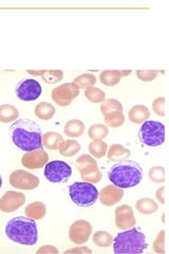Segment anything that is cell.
I'll list each match as a JSON object with an SVG mask.
<instances>
[{
  "mask_svg": "<svg viewBox=\"0 0 169 254\" xmlns=\"http://www.w3.org/2000/svg\"><path fill=\"white\" fill-rule=\"evenodd\" d=\"M11 138L16 147L23 152L43 148V133L38 123L29 119H18L11 125Z\"/></svg>",
  "mask_w": 169,
  "mask_h": 254,
  "instance_id": "1",
  "label": "cell"
},
{
  "mask_svg": "<svg viewBox=\"0 0 169 254\" xmlns=\"http://www.w3.org/2000/svg\"><path fill=\"white\" fill-rule=\"evenodd\" d=\"M4 232L10 241L22 246H35L38 242V229L34 219L17 216L6 222Z\"/></svg>",
  "mask_w": 169,
  "mask_h": 254,
  "instance_id": "2",
  "label": "cell"
},
{
  "mask_svg": "<svg viewBox=\"0 0 169 254\" xmlns=\"http://www.w3.org/2000/svg\"><path fill=\"white\" fill-rule=\"evenodd\" d=\"M108 178L112 185L120 189H131L141 184L142 166L133 160H123L111 166Z\"/></svg>",
  "mask_w": 169,
  "mask_h": 254,
  "instance_id": "3",
  "label": "cell"
},
{
  "mask_svg": "<svg viewBox=\"0 0 169 254\" xmlns=\"http://www.w3.org/2000/svg\"><path fill=\"white\" fill-rule=\"evenodd\" d=\"M112 246H113V251L116 254L143 253L144 250L147 249L148 244L145 234L133 227L119 232L116 237L113 238Z\"/></svg>",
  "mask_w": 169,
  "mask_h": 254,
  "instance_id": "4",
  "label": "cell"
},
{
  "mask_svg": "<svg viewBox=\"0 0 169 254\" xmlns=\"http://www.w3.org/2000/svg\"><path fill=\"white\" fill-rule=\"evenodd\" d=\"M71 200L80 208H89L99 199V190L89 182H74L69 188Z\"/></svg>",
  "mask_w": 169,
  "mask_h": 254,
  "instance_id": "5",
  "label": "cell"
},
{
  "mask_svg": "<svg viewBox=\"0 0 169 254\" xmlns=\"http://www.w3.org/2000/svg\"><path fill=\"white\" fill-rule=\"evenodd\" d=\"M138 137L146 146H161L165 142V125L159 121H145L139 130Z\"/></svg>",
  "mask_w": 169,
  "mask_h": 254,
  "instance_id": "6",
  "label": "cell"
},
{
  "mask_svg": "<svg viewBox=\"0 0 169 254\" xmlns=\"http://www.w3.org/2000/svg\"><path fill=\"white\" fill-rule=\"evenodd\" d=\"M76 168L80 174V177L85 182L96 185L102 180L103 175L99 169L98 162L91 155L79 156L75 161Z\"/></svg>",
  "mask_w": 169,
  "mask_h": 254,
  "instance_id": "7",
  "label": "cell"
},
{
  "mask_svg": "<svg viewBox=\"0 0 169 254\" xmlns=\"http://www.w3.org/2000/svg\"><path fill=\"white\" fill-rule=\"evenodd\" d=\"M45 177L52 184H61L69 180L72 175L71 165L61 160L49 161L45 165Z\"/></svg>",
  "mask_w": 169,
  "mask_h": 254,
  "instance_id": "8",
  "label": "cell"
},
{
  "mask_svg": "<svg viewBox=\"0 0 169 254\" xmlns=\"http://www.w3.org/2000/svg\"><path fill=\"white\" fill-rule=\"evenodd\" d=\"M79 95L78 86L74 83H65L61 84L52 90L51 97L55 104H57L60 107L69 106L72 101L76 99Z\"/></svg>",
  "mask_w": 169,
  "mask_h": 254,
  "instance_id": "9",
  "label": "cell"
},
{
  "mask_svg": "<svg viewBox=\"0 0 169 254\" xmlns=\"http://www.w3.org/2000/svg\"><path fill=\"white\" fill-rule=\"evenodd\" d=\"M16 95L23 102L36 101L43 93V87L34 78H26L20 81L16 87Z\"/></svg>",
  "mask_w": 169,
  "mask_h": 254,
  "instance_id": "10",
  "label": "cell"
},
{
  "mask_svg": "<svg viewBox=\"0 0 169 254\" xmlns=\"http://www.w3.org/2000/svg\"><path fill=\"white\" fill-rule=\"evenodd\" d=\"M9 181L13 188L23 190H35L39 186V178L36 175L25 170L14 171L10 175Z\"/></svg>",
  "mask_w": 169,
  "mask_h": 254,
  "instance_id": "11",
  "label": "cell"
},
{
  "mask_svg": "<svg viewBox=\"0 0 169 254\" xmlns=\"http://www.w3.org/2000/svg\"><path fill=\"white\" fill-rule=\"evenodd\" d=\"M92 235V226L85 219L75 220L69 228V238L75 245H85Z\"/></svg>",
  "mask_w": 169,
  "mask_h": 254,
  "instance_id": "12",
  "label": "cell"
},
{
  "mask_svg": "<svg viewBox=\"0 0 169 254\" xmlns=\"http://www.w3.org/2000/svg\"><path fill=\"white\" fill-rule=\"evenodd\" d=\"M26 203V195L16 190H7L0 198V211L3 213H13L20 209Z\"/></svg>",
  "mask_w": 169,
  "mask_h": 254,
  "instance_id": "13",
  "label": "cell"
},
{
  "mask_svg": "<svg viewBox=\"0 0 169 254\" xmlns=\"http://www.w3.org/2000/svg\"><path fill=\"white\" fill-rule=\"evenodd\" d=\"M49 162V155L43 148L27 152L21 158V164L28 170H39Z\"/></svg>",
  "mask_w": 169,
  "mask_h": 254,
  "instance_id": "14",
  "label": "cell"
},
{
  "mask_svg": "<svg viewBox=\"0 0 169 254\" xmlns=\"http://www.w3.org/2000/svg\"><path fill=\"white\" fill-rule=\"evenodd\" d=\"M115 226L120 230H128L135 227L136 219L133 209L128 204L118 205L114 211Z\"/></svg>",
  "mask_w": 169,
  "mask_h": 254,
  "instance_id": "15",
  "label": "cell"
},
{
  "mask_svg": "<svg viewBox=\"0 0 169 254\" xmlns=\"http://www.w3.org/2000/svg\"><path fill=\"white\" fill-rule=\"evenodd\" d=\"M124 195H125L124 190L117 188L113 185L104 187L101 190V192H99L100 201L105 206H112L118 203L123 199Z\"/></svg>",
  "mask_w": 169,
  "mask_h": 254,
  "instance_id": "16",
  "label": "cell"
},
{
  "mask_svg": "<svg viewBox=\"0 0 169 254\" xmlns=\"http://www.w3.org/2000/svg\"><path fill=\"white\" fill-rule=\"evenodd\" d=\"M106 155L110 161L119 162L129 159V157L131 156V152L130 149H128L122 144H112L110 145V147H108Z\"/></svg>",
  "mask_w": 169,
  "mask_h": 254,
  "instance_id": "17",
  "label": "cell"
},
{
  "mask_svg": "<svg viewBox=\"0 0 169 254\" xmlns=\"http://www.w3.org/2000/svg\"><path fill=\"white\" fill-rule=\"evenodd\" d=\"M65 142L59 132L48 131L43 134V145L49 150H58Z\"/></svg>",
  "mask_w": 169,
  "mask_h": 254,
  "instance_id": "18",
  "label": "cell"
},
{
  "mask_svg": "<svg viewBox=\"0 0 169 254\" xmlns=\"http://www.w3.org/2000/svg\"><path fill=\"white\" fill-rule=\"evenodd\" d=\"M150 117V111L145 105H135L128 113V119L134 124H143Z\"/></svg>",
  "mask_w": 169,
  "mask_h": 254,
  "instance_id": "19",
  "label": "cell"
},
{
  "mask_svg": "<svg viewBox=\"0 0 169 254\" xmlns=\"http://www.w3.org/2000/svg\"><path fill=\"white\" fill-rule=\"evenodd\" d=\"M47 214V206L42 201H33L29 203L25 209V215L34 220L43 219Z\"/></svg>",
  "mask_w": 169,
  "mask_h": 254,
  "instance_id": "20",
  "label": "cell"
},
{
  "mask_svg": "<svg viewBox=\"0 0 169 254\" xmlns=\"http://www.w3.org/2000/svg\"><path fill=\"white\" fill-rule=\"evenodd\" d=\"M85 128L86 126L83 121L73 119V120H70L66 123L65 127H63V131H65L66 136L70 138H79L84 134Z\"/></svg>",
  "mask_w": 169,
  "mask_h": 254,
  "instance_id": "21",
  "label": "cell"
},
{
  "mask_svg": "<svg viewBox=\"0 0 169 254\" xmlns=\"http://www.w3.org/2000/svg\"><path fill=\"white\" fill-rule=\"evenodd\" d=\"M20 114L17 107L11 104L0 105V122L11 123L18 120Z\"/></svg>",
  "mask_w": 169,
  "mask_h": 254,
  "instance_id": "22",
  "label": "cell"
},
{
  "mask_svg": "<svg viewBox=\"0 0 169 254\" xmlns=\"http://www.w3.org/2000/svg\"><path fill=\"white\" fill-rule=\"evenodd\" d=\"M35 116L39 119V120L43 121H49L54 117L56 109L55 107L51 104V103L48 102H42L39 104L36 105L35 109H34Z\"/></svg>",
  "mask_w": 169,
  "mask_h": 254,
  "instance_id": "23",
  "label": "cell"
},
{
  "mask_svg": "<svg viewBox=\"0 0 169 254\" xmlns=\"http://www.w3.org/2000/svg\"><path fill=\"white\" fill-rule=\"evenodd\" d=\"M135 208L141 214H144V215H151V214H155L158 211L159 205L154 199L145 197L140 198V199L136 201Z\"/></svg>",
  "mask_w": 169,
  "mask_h": 254,
  "instance_id": "24",
  "label": "cell"
},
{
  "mask_svg": "<svg viewBox=\"0 0 169 254\" xmlns=\"http://www.w3.org/2000/svg\"><path fill=\"white\" fill-rule=\"evenodd\" d=\"M100 79L103 85L113 87L120 82L122 74H120V70H105L101 72Z\"/></svg>",
  "mask_w": 169,
  "mask_h": 254,
  "instance_id": "25",
  "label": "cell"
},
{
  "mask_svg": "<svg viewBox=\"0 0 169 254\" xmlns=\"http://www.w3.org/2000/svg\"><path fill=\"white\" fill-rule=\"evenodd\" d=\"M80 148H82V145H80V143L78 141L69 139L63 142V144L58 150H59V154L63 157H73L77 153H79Z\"/></svg>",
  "mask_w": 169,
  "mask_h": 254,
  "instance_id": "26",
  "label": "cell"
},
{
  "mask_svg": "<svg viewBox=\"0 0 169 254\" xmlns=\"http://www.w3.org/2000/svg\"><path fill=\"white\" fill-rule=\"evenodd\" d=\"M104 118L106 126L110 127V128H117V127H120L125 122V116L123 111H112V113L105 115Z\"/></svg>",
  "mask_w": 169,
  "mask_h": 254,
  "instance_id": "27",
  "label": "cell"
},
{
  "mask_svg": "<svg viewBox=\"0 0 169 254\" xmlns=\"http://www.w3.org/2000/svg\"><path fill=\"white\" fill-rule=\"evenodd\" d=\"M109 133V128L104 124H93L88 129V137H89L92 141L98 140H104L107 138Z\"/></svg>",
  "mask_w": 169,
  "mask_h": 254,
  "instance_id": "28",
  "label": "cell"
},
{
  "mask_svg": "<svg viewBox=\"0 0 169 254\" xmlns=\"http://www.w3.org/2000/svg\"><path fill=\"white\" fill-rule=\"evenodd\" d=\"M93 243L100 248H109L113 243V236L107 231H98L92 236Z\"/></svg>",
  "mask_w": 169,
  "mask_h": 254,
  "instance_id": "29",
  "label": "cell"
},
{
  "mask_svg": "<svg viewBox=\"0 0 169 254\" xmlns=\"http://www.w3.org/2000/svg\"><path fill=\"white\" fill-rule=\"evenodd\" d=\"M108 150V144L104 140L92 141L89 144V153L93 158L100 159L106 156Z\"/></svg>",
  "mask_w": 169,
  "mask_h": 254,
  "instance_id": "30",
  "label": "cell"
},
{
  "mask_svg": "<svg viewBox=\"0 0 169 254\" xmlns=\"http://www.w3.org/2000/svg\"><path fill=\"white\" fill-rule=\"evenodd\" d=\"M73 82L78 86L79 89L87 90L94 87L96 83V76L91 73H84L78 75Z\"/></svg>",
  "mask_w": 169,
  "mask_h": 254,
  "instance_id": "31",
  "label": "cell"
},
{
  "mask_svg": "<svg viewBox=\"0 0 169 254\" xmlns=\"http://www.w3.org/2000/svg\"><path fill=\"white\" fill-rule=\"evenodd\" d=\"M85 97L88 101L94 103V104H100V103L102 104V103L106 100V93L100 88L92 87V88L85 90Z\"/></svg>",
  "mask_w": 169,
  "mask_h": 254,
  "instance_id": "32",
  "label": "cell"
},
{
  "mask_svg": "<svg viewBox=\"0 0 169 254\" xmlns=\"http://www.w3.org/2000/svg\"><path fill=\"white\" fill-rule=\"evenodd\" d=\"M101 111L104 116L112 113V111H123V105L116 99H108L102 103Z\"/></svg>",
  "mask_w": 169,
  "mask_h": 254,
  "instance_id": "33",
  "label": "cell"
},
{
  "mask_svg": "<svg viewBox=\"0 0 169 254\" xmlns=\"http://www.w3.org/2000/svg\"><path fill=\"white\" fill-rule=\"evenodd\" d=\"M42 77L48 84H57L63 78L61 70H43Z\"/></svg>",
  "mask_w": 169,
  "mask_h": 254,
  "instance_id": "34",
  "label": "cell"
},
{
  "mask_svg": "<svg viewBox=\"0 0 169 254\" xmlns=\"http://www.w3.org/2000/svg\"><path fill=\"white\" fill-rule=\"evenodd\" d=\"M148 176L155 184H163L165 182V168L164 166H154L149 170Z\"/></svg>",
  "mask_w": 169,
  "mask_h": 254,
  "instance_id": "35",
  "label": "cell"
},
{
  "mask_svg": "<svg viewBox=\"0 0 169 254\" xmlns=\"http://www.w3.org/2000/svg\"><path fill=\"white\" fill-rule=\"evenodd\" d=\"M152 248H154V251L159 254H164L165 253V231L162 230V231L159 232L156 241L152 244Z\"/></svg>",
  "mask_w": 169,
  "mask_h": 254,
  "instance_id": "36",
  "label": "cell"
},
{
  "mask_svg": "<svg viewBox=\"0 0 169 254\" xmlns=\"http://www.w3.org/2000/svg\"><path fill=\"white\" fill-rule=\"evenodd\" d=\"M159 71L157 70H138L136 71V76L142 82H151L157 78Z\"/></svg>",
  "mask_w": 169,
  "mask_h": 254,
  "instance_id": "37",
  "label": "cell"
},
{
  "mask_svg": "<svg viewBox=\"0 0 169 254\" xmlns=\"http://www.w3.org/2000/svg\"><path fill=\"white\" fill-rule=\"evenodd\" d=\"M152 109L160 117H165V98L159 97L152 102Z\"/></svg>",
  "mask_w": 169,
  "mask_h": 254,
  "instance_id": "38",
  "label": "cell"
},
{
  "mask_svg": "<svg viewBox=\"0 0 169 254\" xmlns=\"http://www.w3.org/2000/svg\"><path fill=\"white\" fill-rule=\"evenodd\" d=\"M58 249L55 247V246H52V245H45L43 246V247H40L36 253H58Z\"/></svg>",
  "mask_w": 169,
  "mask_h": 254,
  "instance_id": "39",
  "label": "cell"
},
{
  "mask_svg": "<svg viewBox=\"0 0 169 254\" xmlns=\"http://www.w3.org/2000/svg\"><path fill=\"white\" fill-rule=\"evenodd\" d=\"M65 253L66 254L67 253H92V251H91V249L86 247V246H79V247L72 248V249L65 251Z\"/></svg>",
  "mask_w": 169,
  "mask_h": 254,
  "instance_id": "40",
  "label": "cell"
},
{
  "mask_svg": "<svg viewBox=\"0 0 169 254\" xmlns=\"http://www.w3.org/2000/svg\"><path fill=\"white\" fill-rule=\"evenodd\" d=\"M156 198L160 203L165 204V187H161L157 190Z\"/></svg>",
  "mask_w": 169,
  "mask_h": 254,
  "instance_id": "41",
  "label": "cell"
},
{
  "mask_svg": "<svg viewBox=\"0 0 169 254\" xmlns=\"http://www.w3.org/2000/svg\"><path fill=\"white\" fill-rule=\"evenodd\" d=\"M28 73L31 75H37V76H42L43 74V70H39V71H32V70H28Z\"/></svg>",
  "mask_w": 169,
  "mask_h": 254,
  "instance_id": "42",
  "label": "cell"
},
{
  "mask_svg": "<svg viewBox=\"0 0 169 254\" xmlns=\"http://www.w3.org/2000/svg\"><path fill=\"white\" fill-rule=\"evenodd\" d=\"M131 73V70H120V74H122V77L129 75Z\"/></svg>",
  "mask_w": 169,
  "mask_h": 254,
  "instance_id": "43",
  "label": "cell"
},
{
  "mask_svg": "<svg viewBox=\"0 0 169 254\" xmlns=\"http://www.w3.org/2000/svg\"><path fill=\"white\" fill-rule=\"evenodd\" d=\"M2 184H3V179H2V176H1V175H0V189H1Z\"/></svg>",
  "mask_w": 169,
  "mask_h": 254,
  "instance_id": "44",
  "label": "cell"
}]
</instances>
